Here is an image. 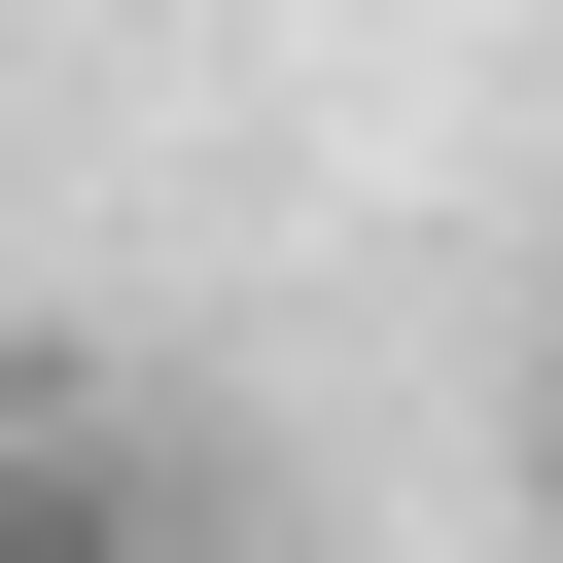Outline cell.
Wrapping results in <instances>:
<instances>
[{"label": "cell", "instance_id": "obj_2", "mask_svg": "<svg viewBox=\"0 0 563 563\" xmlns=\"http://www.w3.org/2000/svg\"><path fill=\"white\" fill-rule=\"evenodd\" d=\"M528 493H563V352H528Z\"/></svg>", "mask_w": 563, "mask_h": 563}, {"label": "cell", "instance_id": "obj_1", "mask_svg": "<svg viewBox=\"0 0 563 563\" xmlns=\"http://www.w3.org/2000/svg\"><path fill=\"white\" fill-rule=\"evenodd\" d=\"M0 563H141V493H106L70 422H0Z\"/></svg>", "mask_w": 563, "mask_h": 563}]
</instances>
